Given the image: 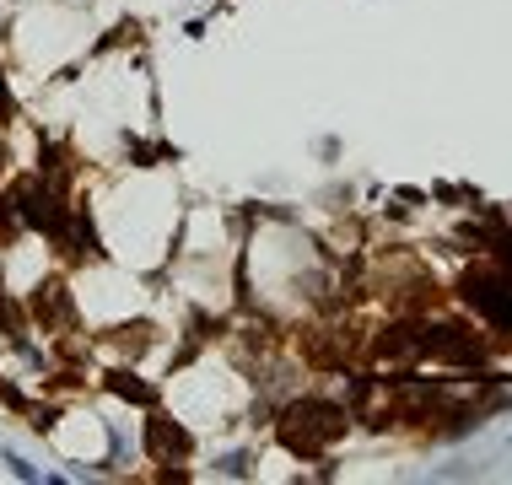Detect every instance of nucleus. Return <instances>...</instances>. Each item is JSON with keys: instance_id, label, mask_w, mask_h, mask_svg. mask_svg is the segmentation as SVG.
I'll list each match as a JSON object with an SVG mask.
<instances>
[{"instance_id": "nucleus-1", "label": "nucleus", "mask_w": 512, "mask_h": 485, "mask_svg": "<svg viewBox=\"0 0 512 485\" xmlns=\"http://www.w3.org/2000/svg\"><path fill=\"white\" fill-rule=\"evenodd\" d=\"M141 448L151 464H189V453H195V437L184 432V426L173 421V415H162L157 405L146 410L141 421Z\"/></svg>"}, {"instance_id": "nucleus-2", "label": "nucleus", "mask_w": 512, "mask_h": 485, "mask_svg": "<svg viewBox=\"0 0 512 485\" xmlns=\"http://www.w3.org/2000/svg\"><path fill=\"white\" fill-rule=\"evenodd\" d=\"M103 388L114 399H130L135 410H151L157 405V383H141V372H130V367H108L103 372Z\"/></svg>"}]
</instances>
